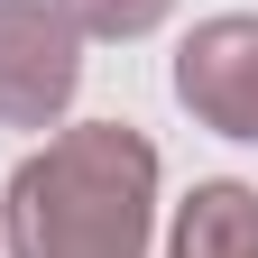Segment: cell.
I'll return each mask as SVG.
<instances>
[{
    "mask_svg": "<svg viewBox=\"0 0 258 258\" xmlns=\"http://www.w3.org/2000/svg\"><path fill=\"white\" fill-rule=\"evenodd\" d=\"M157 240V139L129 120L55 129L0 184L10 258H148Z\"/></svg>",
    "mask_w": 258,
    "mask_h": 258,
    "instance_id": "1",
    "label": "cell"
},
{
    "mask_svg": "<svg viewBox=\"0 0 258 258\" xmlns=\"http://www.w3.org/2000/svg\"><path fill=\"white\" fill-rule=\"evenodd\" d=\"M83 92V37L55 0H0V129H64Z\"/></svg>",
    "mask_w": 258,
    "mask_h": 258,
    "instance_id": "2",
    "label": "cell"
},
{
    "mask_svg": "<svg viewBox=\"0 0 258 258\" xmlns=\"http://www.w3.org/2000/svg\"><path fill=\"white\" fill-rule=\"evenodd\" d=\"M175 102L212 139L258 148V10H221L175 46Z\"/></svg>",
    "mask_w": 258,
    "mask_h": 258,
    "instance_id": "3",
    "label": "cell"
},
{
    "mask_svg": "<svg viewBox=\"0 0 258 258\" xmlns=\"http://www.w3.org/2000/svg\"><path fill=\"white\" fill-rule=\"evenodd\" d=\"M166 258H258V184H240V175L194 184L175 203Z\"/></svg>",
    "mask_w": 258,
    "mask_h": 258,
    "instance_id": "4",
    "label": "cell"
},
{
    "mask_svg": "<svg viewBox=\"0 0 258 258\" xmlns=\"http://www.w3.org/2000/svg\"><path fill=\"white\" fill-rule=\"evenodd\" d=\"M55 10H64L74 37H111V46H129V37H148V28H166L175 0H55Z\"/></svg>",
    "mask_w": 258,
    "mask_h": 258,
    "instance_id": "5",
    "label": "cell"
}]
</instances>
